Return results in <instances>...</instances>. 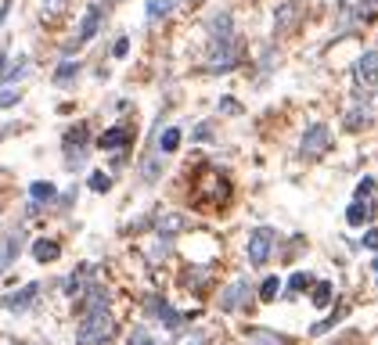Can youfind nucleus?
Instances as JSON below:
<instances>
[{
	"mask_svg": "<svg viewBox=\"0 0 378 345\" xmlns=\"http://www.w3.org/2000/svg\"><path fill=\"white\" fill-rule=\"evenodd\" d=\"M22 101V90H15V86H0V108H15Z\"/></svg>",
	"mask_w": 378,
	"mask_h": 345,
	"instance_id": "28",
	"label": "nucleus"
},
{
	"mask_svg": "<svg viewBox=\"0 0 378 345\" xmlns=\"http://www.w3.org/2000/svg\"><path fill=\"white\" fill-rule=\"evenodd\" d=\"M278 248V234L270 227H256L249 234V266H267Z\"/></svg>",
	"mask_w": 378,
	"mask_h": 345,
	"instance_id": "2",
	"label": "nucleus"
},
{
	"mask_svg": "<svg viewBox=\"0 0 378 345\" xmlns=\"http://www.w3.org/2000/svg\"><path fill=\"white\" fill-rule=\"evenodd\" d=\"M368 119H371V115H368V104H364V108H353V112L346 115V126H349V129H361V126H368Z\"/></svg>",
	"mask_w": 378,
	"mask_h": 345,
	"instance_id": "27",
	"label": "nucleus"
},
{
	"mask_svg": "<svg viewBox=\"0 0 378 345\" xmlns=\"http://www.w3.org/2000/svg\"><path fill=\"white\" fill-rule=\"evenodd\" d=\"M76 76H79V61H61L58 69H54V83L58 86H69Z\"/></svg>",
	"mask_w": 378,
	"mask_h": 345,
	"instance_id": "18",
	"label": "nucleus"
},
{
	"mask_svg": "<svg viewBox=\"0 0 378 345\" xmlns=\"http://www.w3.org/2000/svg\"><path fill=\"white\" fill-rule=\"evenodd\" d=\"M249 345H288V342H285V335H278V331L256 328V331H249Z\"/></svg>",
	"mask_w": 378,
	"mask_h": 345,
	"instance_id": "17",
	"label": "nucleus"
},
{
	"mask_svg": "<svg viewBox=\"0 0 378 345\" xmlns=\"http://www.w3.org/2000/svg\"><path fill=\"white\" fill-rule=\"evenodd\" d=\"M378 184H375V177H364L361 184H356V198H371V191H375Z\"/></svg>",
	"mask_w": 378,
	"mask_h": 345,
	"instance_id": "32",
	"label": "nucleus"
},
{
	"mask_svg": "<svg viewBox=\"0 0 378 345\" xmlns=\"http://www.w3.org/2000/svg\"><path fill=\"white\" fill-rule=\"evenodd\" d=\"M116 335V320L109 310H101V313H87L79 320V328H76V345H109Z\"/></svg>",
	"mask_w": 378,
	"mask_h": 345,
	"instance_id": "1",
	"label": "nucleus"
},
{
	"mask_svg": "<svg viewBox=\"0 0 378 345\" xmlns=\"http://www.w3.org/2000/svg\"><path fill=\"white\" fill-rule=\"evenodd\" d=\"M375 15H378V0H361V18L371 22Z\"/></svg>",
	"mask_w": 378,
	"mask_h": 345,
	"instance_id": "33",
	"label": "nucleus"
},
{
	"mask_svg": "<svg viewBox=\"0 0 378 345\" xmlns=\"http://www.w3.org/2000/svg\"><path fill=\"white\" fill-rule=\"evenodd\" d=\"M65 4H69V0H44V11L47 15H58V11H65Z\"/></svg>",
	"mask_w": 378,
	"mask_h": 345,
	"instance_id": "35",
	"label": "nucleus"
},
{
	"mask_svg": "<svg viewBox=\"0 0 378 345\" xmlns=\"http://www.w3.org/2000/svg\"><path fill=\"white\" fill-rule=\"evenodd\" d=\"M22 237L26 230L18 227V230H8L4 237H0V273H8V266L18 259V248H22Z\"/></svg>",
	"mask_w": 378,
	"mask_h": 345,
	"instance_id": "7",
	"label": "nucleus"
},
{
	"mask_svg": "<svg viewBox=\"0 0 378 345\" xmlns=\"http://www.w3.org/2000/svg\"><path fill=\"white\" fill-rule=\"evenodd\" d=\"M130 141H134V134L126 126H112V129H104V134L97 137V147L101 151H119V147H126Z\"/></svg>",
	"mask_w": 378,
	"mask_h": 345,
	"instance_id": "11",
	"label": "nucleus"
},
{
	"mask_svg": "<svg viewBox=\"0 0 378 345\" xmlns=\"http://www.w3.org/2000/svg\"><path fill=\"white\" fill-rule=\"evenodd\" d=\"M8 11H11V0H4V4H0V26H4V18H8Z\"/></svg>",
	"mask_w": 378,
	"mask_h": 345,
	"instance_id": "39",
	"label": "nucleus"
},
{
	"mask_svg": "<svg viewBox=\"0 0 378 345\" xmlns=\"http://www.w3.org/2000/svg\"><path fill=\"white\" fill-rule=\"evenodd\" d=\"M177 147H180V129L170 126V129L159 137V151H166V155H170V151H177Z\"/></svg>",
	"mask_w": 378,
	"mask_h": 345,
	"instance_id": "24",
	"label": "nucleus"
},
{
	"mask_svg": "<svg viewBox=\"0 0 378 345\" xmlns=\"http://www.w3.org/2000/svg\"><path fill=\"white\" fill-rule=\"evenodd\" d=\"M281 295V280L278 277H263V284H260V298L263 302H274Z\"/></svg>",
	"mask_w": 378,
	"mask_h": 345,
	"instance_id": "25",
	"label": "nucleus"
},
{
	"mask_svg": "<svg viewBox=\"0 0 378 345\" xmlns=\"http://www.w3.org/2000/svg\"><path fill=\"white\" fill-rule=\"evenodd\" d=\"M126 51H130V40H126V36H119V40H116V47H112V54H116V58H123Z\"/></svg>",
	"mask_w": 378,
	"mask_h": 345,
	"instance_id": "36",
	"label": "nucleus"
},
{
	"mask_svg": "<svg viewBox=\"0 0 378 345\" xmlns=\"http://www.w3.org/2000/svg\"><path fill=\"white\" fill-rule=\"evenodd\" d=\"M144 306H148V313H152L155 320H162L170 331H177L180 323H184V316H177L170 302H166V298H159V295H148V298H144Z\"/></svg>",
	"mask_w": 378,
	"mask_h": 345,
	"instance_id": "8",
	"label": "nucleus"
},
{
	"mask_svg": "<svg viewBox=\"0 0 378 345\" xmlns=\"http://www.w3.org/2000/svg\"><path fill=\"white\" fill-rule=\"evenodd\" d=\"M90 191H97V194L112 191V177L109 172H90Z\"/></svg>",
	"mask_w": 378,
	"mask_h": 345,
	"instance_id": "29",
	"label": "nucleus"
},
{
	"mask_svg": "<svg viewBox=\"0 0 378 345\" xmlns=\"http://www.w3.org/2000/svg\"><path fill=\"white\" fill-rule=\"evenodd\" d=\"M180 230H184L180 216H166V220H159V237H166V241H170L173 234H180Z\"/></svg>",
	"mask_w": 378,
	"mask_h": 345,
	"instance_id": "22",
	"label": "nucleus"
},
{
	"mask_svg": "<svg viewBox=\"0 0 378 345\" xmlns=\"http://www.w3.org/2000/svg\"><path fill=\"white\" fill-rule=\"evenodd\" d=\"M65 291H69V295H72V291H83V280H79L76 273H72V277L65 280Z\"/></svg>",
	"mask_w": 378,
	"mask_h": 345,
	"instance_id": "38",
	"label": "nucleus"
},
{
	"mask_svg": "<svg viewBox=\"0 0 378 345\" xmlns=\"http://www.w3.org/2000/svg\"><path fill=\"white\" fill-rule=\"evenodd\" d=\"M4 69H8V54H0V76H4Z\"/></svg>",
	"mask_w": 378,
	"mask_h": 345,
	"instance_id": "41",
	"label": "nucleus"
},
{
	"mask_svg": "<svg viewBox=\"0 0 378 345\" xmlns=\"http://www.w3.org/2000/svg\"><path fill=\"white\" fill-rule=\"evenodd\" d=\"M36 295H40V284H36V280H29L22 291H15V295L4 298V310H11V313H26L33 302H36Z\"/></svg>",
	"mask_w": 378,
	"mask_h": 345,
	"instance_id": "10",
	"label": "nucleus"
},
{
	"mask_svg": "<svg viewBox=\"0 0 378 345\" xmlns=\"http://www.w3.org/2000/svg\"><path fill=\"white\" fill-rule=\"evenodd\" d=\"M83 144H87V122H76L65 134V147H83Z\"/></svg>",
	"mask_w": 378,
	"mask_h": 345,
	"instance_id": "26",
	"label": "nucleus"
},
{
	"mask_svg": "<svg viewBox=\"0 0 378 345\" xmlns=\"http://www.w3.org/2000/svg\"><path fill=\"white\" fill-rule=\"evenodd\" d=\"M310 284H313L310 273H296V277H292V291H303V288H310Z\"/></svg>",
	"mask_w": 378,
	"mask_h": 345,
	"instance_id": "34",
	"label": "nucleus"
},
{
	"mask_svg": "<svg viewBox=\"0 0 378 345\" xmlns=\"http://www.w3.org/2000/svg\"><path fill=\"white\" fill-rule=\"evenodd\" d=\"M184 284L195 288V291H205L209 288V270H187L184 273Z\"/></svg>",
	"mask_w": 378,
	"mask_h": 345,
	"instance_id": "23",
	"label": "nucleus"
},
{
	"mask_svg": "<svg viewBox=\"0 0 378 345\" xmlns=\"http://www.w3.org/2000/svg\"><path fill=\"white\" fill-rule=\"evenodd\" d=\"M177 0H148V8H144V15H148V22H159L162 15H170L173 11Z\"/></svg>",
	"mask_w": 378,
	"mask_h": 345,
	"instance_id": "20",
	"label": "nucleus"
},
{
	"mask_svg": "<svg viewBox=\"0 0 378 345\" xmlns=\"http://www.w3.org/2000/svg\"><path fill=\"white\" fill-rule=\"evenodd\" d=\"M364 248L378 252V230H368V234H364Z\"/></svg>",
	"mask_w": 378,
	"mask_h": 345,
	"instance_id": "37",
	"label": "nucleus"
},
{
	"mask_svg": "<svg viewBox=\"0 0 378 345\" xmlns=\"http://www.w3.org/2000/svg\"><path fill=\"white\" fill-rule=\"evenodd\" d=\"M101 310H109V291H104L101 284H90L87 298L79 302V313L87 316V313H101Z\"/></svg>",
	"mask_w": 378,
	"mask_h": 345,
	"instance_id": "13",
	"label": "nucleus"
},
{
	"mask_svg": "<svg viewBox=\"0 0 378 345\" xmlns=\"http://www.w3.org/2000/svg\"><path fill=\"white\" fill-rule=\"evenodd\" d=\"M126 345H155V338L144 331V328H134L130 331V338H126Z\"/></svg>",
	"mask_w": 378,
	"mask_h": 345,
	"instance_id": "31",
	"label": "nucleus"
},
{
	"mask_svg": "<svg viewBox=\"0 0 378 345\" xmlns=\"http://www.w3.org/2000/svg\"><path fill=\"white\" fill-rule=\"evenodd\" d=\"M328 298H331V284H328V280H321L317 291H313V306L324 310V306H328Z\"/></svg>",
	"mask_w": 378,
	"mask_h": 345,
	"instance_id": "30",
	"label": "nucleus"
},
{
	"mask_svg": "<svg viewBox=\"0 0 378 345\" xmlns=\"http://www.w3.org/2000/svg\"><path fill=\"white\" fill-rule=\"evenodd\" d=\"M29 72V61L26 58H18L15 65H8V69H4V76H0V79H4V86H11V83H18V79H22Z\"/></svg>",
	"mask_w": 378,
	"mask_h": 345,
	"instance_id": "21",
	"label": "nucleus"
},
{
	"mask_svg": "<svg viewBox=\"0 0 378 345\" xmlns=\"http://www.w3.org/2000/svg\"><path fill=\"white\" fill-rule=\"evenodd\" d=\"M97 29H101V8H97V4H90V8H87V15H83V26H79L76 40H69V47H65V51L83 47L87 40H94V33H97Z\"/></svg>",
	"mask_w": 378,
	"mask_h": 345,
	"instance_id": "6",
	"label": "nucleus"
},
{
	"mask_svg": "<svg viewBox=\"0 0 378 345\" xmlns=\"http://www.w3.org/2000/svg\"><path fill=\"white\" fill-rule=\"evenodd\" d=\"M375 220V202L371 198H356L349 209H346V223L349 227H364V223H371Z\"/></svg>",
	"mask_w": 378,
	"mask_h": 345,
	"instance_id": "12",
	"label": "nucleus"
},
{
	"mask_svg": "<svg viewBox=\"0 0 378 345\" xmlns=\"http://www.w3.org/2000/svg\"><path fill=\"white\" fill-rule=\"evenodd\" d=\"M296 18H299V4H285L274 15V33H288L292 26H296Z\"/></svg>",
	"mask_w": 378,
	"mask_h": 345,
	"instance_id": "16",
	"label": "nucleus"
},
{
	"mask_svg": "<svg viewBox=\"0 0 378 345\" xmlns=\"http://www.w3.org/2000/svg\"><path fill=\"white\" fill-rule=\"evenodd\" d=\"M209 36H213V43H230V36H235L230 15H213L209 18Z\"/></svg>",
	"mask_w": 378,
	"mask_h": 345,
	"instance_id": "14",
	"label": "nucleus"
},
{
	"mask_svg": "<svg viewBox=\"0 0 378 345\" xmlns=\"http://www.w3.org/2000/svg\"><path fill=\"white\" fill-rule=\"evenodd\" d=\"M356 83L361 86H378V51H364L356 58Z\"/></svg>",
	"mask_w": 378,
	"mask_h": 345,
	"instance_id": "9",
	"label": "nucleus"
},
{
	"mask_svg": "<svg viewBox=\"0 0 378 345\" xmlns=\"http://www.w3.org/2000/svg\"><path fill=\"white\" fill-rule=\"evenodd\" d=\"M249 302H252V288H249V280H230V284L220 291V310H227V313L249 310Z\"/></svg>",
	"mask_w": 378,
	"mask_h": 345,
	"instance_id": "4",
	"label": "nucleus"
},
{
	"mask_svg": "<svg viewBox=\"0 0 378 345\" xmlns=\"http://www.w3.org/2000/svg\"><path fill=\"white\" fill-rule=\"evenodd\" d=\"M375 273H378V259H375Z\"/></svg>",
	"mask_w": 378,
	"mask_h": 345,
	"instance_id": "42",
	"label": "nucleus"
},
{
	"mask_svg": "<svg viewBox=\"0 0 378 345\" xmlns=\"http://www.w3.org/2000/svg\"><path fill=\"white\" fill-rule=\"evenodd\" d=\"M238 65V51L230 43H213L209 51V61H205V72H230Z\"/></svg>",
	"mask_w": 378,
	"mask_h": 345,
	"instance_id": "5",
	"label": "nucleus"
},
{
	"mask_svg": "<svg viewBox=\"0 0 378 345\" xmlns=\"http://www.w3.org/2000/svg\"><path fill=\"white\" fill-rule=\"evenodd\" d=\"M58 255H61V248H58V241H51V237L33 241V259H36V263H54Z\"/></svg>",
	"mask_w": 378,
	"mask_h": 345,
	"instance_id": "15",
	"label": "nucleus"
},
{
	"mask_svg": "<svg viewBox=\"0 0 378 345\" xmlns=\"http://www.w3.org/2000/svg\"><path fill=\"white\" fill-rule=\"evenodd\" d=\"M195 141H209V126H198L195 129Z\"/></svg>",
	"mask_w": 378,
	"mask_h": 345,
	"instance_id": "40",
	"label": "nucleus"
},
{
	"mask_svg": "<svg viewBox=\"0 0 378 345\" xmlns=\"http://www.w3.org/2000/svg\"><path fill=\"white\" fill-rule=\"evenodd\" d=\"M328 147H331V129H328L324 122H313V126H306L303 144H299V155H303V159H321Z\"/></svg>",
	"mask_w": 378,
	"mask_h": 345,
	"instance_id": "3",
	"label": "nucleus"
},
{
	"mask_svg": "<svg viewBox=\"0 0 378 345\" xmlns=\"http://www.w3.org/2000/svg\"><path fill=\"white\" fill-rule=\"evenodd\" d=\"M29 194H33V202H54V184L51 180H36V184H29Z\"/></svg>",
	"mask_w": 378,
	"mask_h": 345,
	"instance_id": "19",
	"label": "nucleus"
}]
</instances>
